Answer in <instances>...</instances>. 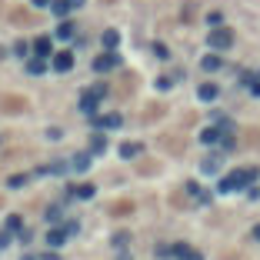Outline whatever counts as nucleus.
<instances>
[{
  "label": "nucleus",
  "mask_w": 260,
  "mask_h": 260,
  "mask_svg": "<svg viewBox=\"0 0 260 260\" xmlns=\"http://www.w3.org/2000/svg\"><path fill=\"white\" fill-rule=\"evenodd\" d=\"M97 124H100V127H120V124H124V117H120V113H104Z\"/></svg>",
  "instance_id": "obj_11"
},
{
  "label": "nucleus",
  "mask_w": 260,
  "mask_h": 260,
  "mask_svg": "<svg viewBox=\"0 0 260 260\" xmlns=\"http://www.w3.org/2000/svg\"><path fill=\"white\" fill-rule=\"evenodd\" d=\"M107 150V140L104 137H93V144H90V153H104Z\"/></svg>",
  "instance_id": "obj_19"
},
{
  "label": "nucleus",
  "mask_w": 260,
  "mask_h": 260,
  "mask_svg": "<svg viewBox=\"0 0 260 260\" xmlns=\"http://www.w3.org/2000/svg\"><path fill=\"white\" fill-rule=\"evenodd\" d=\"M74 194L80 197V200H90V197H93V187H90V184H84V187H77Z\"/></svg>",
  "instance_id": "obj_18"
},
{
  "label": "nucleus",
  "mask_w": 260,
  "mask_h": 260,
  "mask_svg": "<svg viewBox=\"0 0 260 260\" xmlns=\"http://www.w3.org/2000/svg\"><path fill=\"white\" fill-rule=\"evenodd\" d=\"M153 54L160 57V60H167V57H170V50H167V47H164V43H157V47H153Z\"/></svg>",
  "instance_id": "obj_24"
},
{
  "label": "nucleus",
  "mask_w": 260,
  "mask_h": 260,
  "mask_svg": "<svg viewBox=\"0 0 260 260\" xmlns=\"http://www.w3.org/2000/svg\"><path fill=\"white\" fill-rule=\"evenodd\" d=\"M80 3H84V0H50V10H54L57 17H67V14H70L74 7H80Z\"/></svg>",
  "instance_id": "obj_5"
},
{
  "label": "nucleus",
  "mask_w": 260,
  "mask_h": 260,
  "mask_svg": "<svg viewBox=\"0 0 260 260\" xmlns=\"http://www.w3.org/2000/svg\"><path fill=\"white\" fill-rule=\"evenodd\" d=\"M20 227H23V220H20L17 214H14V217H7V230H20Z\"/></svg>",
  "instance_id": "obj_23"
},
{
  "label": "nucleus",
  "mask_w": 260,
  "mask_h": 260,
  "mask_svg": "<svg viewBox=\"0 0 260 260\" xmlns=\"http://www.w3.org/2000/svg\"><path fill=\"white\" fill-rule=\"evenodd\" d=\"M117 30H107V34H104V47H117Z\"/></svg>",
  "instance_id": "obj_20"
},
{
  "label": "nucleus",
  "mask_w": 260,
  "mask_h": 260,
  "mask_svg": "<svg viewBox=\"0 0 260 260\" xmlns=\"http://www.w3.org/2000/svg\"><path fill=\"white\" fill-rule=\"evenodd\" d=\"M77 230H80V227H77V220H70V223H64V234H67V237H74Z\"/></svg>",
  "instance_id": "obj_25"
},
{
  "label": "nucleus",
  "mask_w": 260,
  "mask_h": 260,
  "mask_svg": "<svg viewBox=\"0 0 260 260\" xmlns=\"http://www.w3.org/2000/svg\"><path fill=\"white\" fill-rule=\"evenodd\" d=\"M74 67V54L70 50H60V54H54V70L57 74H67Z\"/></svg>",
  "instance_id": "obj_4"
},
{
  "label": "nucleus",
  "mask_w": 260,
  "mask_h": 260,
  "mask_svg": "<svg viewBox=\"0 0 260 260\" xmlns=\"http://www.w3.org/2000/svg\"><path fill=\"white\" fill-rule=\"evenodd\" d=\"M113 67H120V57H117V54H104V57H97V60H93V70H97V74L113 70Z\"/></svg>",
  "instance_id": "obj_3"
},
{
  "label": "nucleus",
  "mask_w": 260,
  "mask_h": 260,
  "mask_svg": "<svg viewBox=\"0 0 260 260\" xmlns=\"http://www.w3.org/2000/svg\"><path fill=\"white\" fill-rule=\"evenodd\" d=\"M50 50H54L50 37H37V40H34V54H37V57H50Z\"/></svg>",
  "instance_id": "obj_7"
},
{
  "label": "nucleus",
  "mask_w": 260,
  "mask_h": 260,
  "mask_svg": "<svg viewBox=\"0 0 260 260\" xmlns=\"http://www.w3.org/2000/svg\"><path fill=\"white\" fill-rule=\"evenodd\" d=\"M207 43H210V50H227V47L234 43V34H230L227 27H214L210 37H207Z\"/></svg>",
  "instance_id": "obj_1"
},
{
  "label": "nucleus",
  "mask_w": 260,
  "mask_h": 260,
  "mask_svg": "<svg viewBox=\"0 0 260 260\" xmlns=\"http://www.w3.org/2000/svg\"><path fill=\"white\" fill-rule=\"evenodd\" d=\"M220 137H223V133H220V130H217V127H207L204 133H200V140H204V144H217Z\"/></svg>",
  "instance_id": "obj_13"
},
{
  "label": "nucleus",
  "mask_w": 260,
  "mask_h": 260,
  "mask_svg": "<svg viewBox=\"0 0 260 260\" xmlns=\"http://www.w3.org/2000/svg\"><path fill=\"white\" fill-rule=\"evenodd\" d=\"M170 84H173V77H160V80H157V90H167Z\"/></svg>",
  "instance_id": "obj_26"
},
{
  "label": "nucleus",
  "mask_w": 260,
  "mask_h": 260,
  "mask_svg": "<svg viewBox=\"0 0 260 260\" xmlns=\"http://www.w3.org/2000/svg\"><path fill=\"white\" fill-rule=\"evenodd\" d=\"M197 93H200V100H217V87H214V84H204Z\"/></svg>",
  "instance_id": "obj_15"
},
{
  "label": "nucleus",
  "mask_w": 260,
  "mask_h": 260,
  "mask_svg": "<svg viewBox=\"0 0 260 260\" xmlns=\"http://www.w3.org/2000/svg\"><path fill=\"white\" fill-rule=\"evenodd\" d=\"M20 260H34V257H20Z\"/></svg>",
  "instance_id": "obj_31"
},
{
  "label": "nucleus",
  "mask_w": 260,
  "mask_h": 260,
  "mask_svg": "<svg viewBox=\"0 0 260 260\" xmlns=\"http://www.w3.org/2000/svg\"><path fill=\"white\" fill-rule=\"evenodd\" d=\"M200 167H204V173H217V170H220V157H217V153H210Z\"/></svg>",
  "instance_id": "obj_12"
},
{
  "label": "nucleus",
  "mask_w": 260,
  "mask_h": 260,
  "mask_svg": "<svg viewBox=\"0 0 260 260\" xmlns=\"http://www.w3.org/2000/svg\"><path fill=\"white\" fill-rule=\"evenodd\" d=\"M34 7H50V0H34Z\"/></svg>",
  "instance_id": "obj_28"
},
{
  "label": "nucleus",
  "mask_w": 260,
  "mask_h": 260,
  "mask_svg": "<svg viewBox=\"0 0 260 260\" xmlns=\"http://www.w3.org/2000/svg\"><path fill=\"white\" fill-rule=\"evenodd\" d=\"M250 90H254V93L260 97V80H250Z\"/></svg>",
  "instance_id": "obj_27"
},
{
  "label": "nucleus",
  "mask_w": 260,
  "mask_h": 260,
  "mask_svg": "<svg viewBox=\"0 0 260 260\" xmlns=\"http://www.w3.org/2000/svg\"><path fill=\"white\" fill-rule=\"evenodd\" d=\"M97 100H100V97H97L93 90H87V93H84V100H80V110H84V113H93V110H97Z\"/></svg>",
  "instance_id": "obj_8"
},
{
  "label": "nucleus",
  "mask_w": 260,
  "mask_h": 260,
  "mask_svg": "<svg viewBox=\"0 0 260 260\" xmlns=\"http://www.w3.org/2000/svg\"><path fill=\"white\" fill-rule=\"evenodd\" d=\"M173 254H177V260H204L194 247H187V243H177V247H173Z\"/></svg>",
  "instance_id": "obj_6"
},
{
  "label": "nucleus",
  "mask_w": 260,
  "mask_h": 260,
  "mask_svg": "<svg viewBox=\"0 0 260 260\" xmlns=\"http://www.w3.org/2000/svg\"><path fill=\"white\" fill-rule=\"evenodd\" d=\"M87 167H90V153H77L74 160H70V170H77V173H84Z\"/></svg>",
  "instance_id": "obj_9"
},
{
  "label": "nucleus",
  "mask_w": 260,
  "mask_h": 260,
  "mask_svg": "<svg viewBox=\"0 0 260 260\" xmlns=\"http://www.w3.org/2000/svg\"><path fill=\"white\" fill-rule=\"evenodd\" d=\"M220 67V57H204V70H217Z\"/></svg>",
  "instance_id": "obj_21"
},
{
  "label": "nucleus",
  "mask_w": 260,
  "mask_h": 260,
  "mask_svg": "<svg viewBox=\"0 0 260 260\" xmlns=\"http://www.w3.org/2000/svg\"><path fill=\"white\" fill-rule=\"evenodd\" d=\"M57 37L70 40V37H74V23H67V20H64V23H60V27H57Z\"/></svg>",
  "instance_id": "obj_16"
},
{
  "label": "nucleus",
  "mask_w": 260,
  "mask_h": 260,
  "mask_svg": "<svg viewBox=\"0 0 260 260\" xmlns=\"http://www.w3.org/2000/svg\"><path fill=\"white\" fill-rule=\"evenodd\" d=\"M64 240H67V234H64V230H57V227H50L47 243H50V247H64Z\"/></svg>",
  "instance_id": "obj_10"
},
{
  "label": "nucleus",
  "mask_w": 260,
  "mask_h": 260,
  "mask_svg": "<svg viewBox=\"0 0 260 260\" xmlns=\"http://www.w3.org/2000/svg\"><path fill=\"white\" fill-rule=\"evenodd\" d=\"M27 70H30V74H43V70H47L43 57H34V60H27Z\"/></svg>",
  "instance_id": "obj_14"
},
{
  "label": "nucleus",
  "mask_w": 260,
  "mask_h": 260,
  "mask_svg": "<svg viewBox=\"0 0 260 260\" xmlns=\"http://www.w3.org/2000/svg\"><path fill=\"white\" fill-rule=\"evenodd\" d=\"M254 237H257V240H260V223H257V227H254Z\"/></svg>",
  "instance_id": "obj_30"
},
{
  "label": "nucleus",
  "mask_w": 260,
  "mask_h": 260,
  "mask_svg": "<svg viewBox=\"0 0 260 260\" xmlns=\"http://www.w3.org/2000/svg\"><path fill=\"white\" fill-rule=\"evenodd\" d=\"M47 223H60V207H50V210H47Z\"/></svg>",
  "instance_id": "obj_22"
},
{
  "label": "nucleus",
  "mask_w": 260,
  "mask_h": 260,
  "mask_svg": "<svg viewBox=\"0 0 260 260\" xmlns=\"http://www.w3.org/2000/svg\"><path fill=\"white\" fill-rule=\"evenodd\" d=\"M137 153H140V144H124V147H120V157H137Z\"/></svg>",
  "instance_id": "obj_17"
},
{
  "label": "nucleus",
  "mask_w": 260,
  "mask_h": 260,
  "mask_svg": "<svg viewBox=\"0 0 260 260\" xmlns=\"http://www.w3.org/2000/svg\"><path fill=\"white\" fill-rule=\"evenodd\" d=\"M247 180H250V177H247V170H234V173H227V177L220 180V190H223V194H230V190H243Z\"/></svg>",
  "instance_id": "obj_2"
},
{
  "label": "nucleus",
  "mask_w": 260,
  "mask_h": 260,
  "mask_svg": "<svg viewBox=\"0 0 260 260\" xmlns=\"http://www.w3.org/2000/svg\"><path fill=\"white\" fill-rule=\"evenodd\" d=\"M40 260H60V257H57V254H43Z\"/></svg>",
  "instance_id": "obj_29"
}]
</instances>
